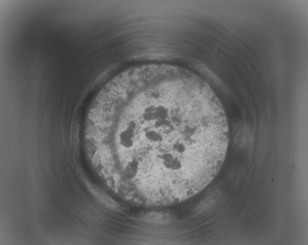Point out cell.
I'll return each mask as SVG.
<instances>
[{
	"mask_svg": "<svg viewBox=\"0 0 308 245\" xmlns=\"http://www.w3.org/2000/svg\"><path fill=\"white\" fill-rule=\"evenodd\" d=\"M96 116L128 152L124 176L151 191L208 185L225 158L223 107L204 80L182 68L156 64L125 70L100 93Z\"/></svg>",
	"mask_w": 308,
	"mask_h": 245,
	"instance_id": "cell-1",
	"label": "cell"
},
{
	"mask_svg": "<svg viewBox=\"0 0 308 245\" xmlns=\"http://www.w3.org/2000/svg\"><path fill=\"white\" fill-rule=\"evenodd\" d=\"M88 188L94 196L103 205L113 210L117 209L119 204L97 187L88 185Z\"/></svg>",
	"mask_w": 308,
	"mask_h": 245,
	"instance_id": "cell-2",
	"label": "cell"
},
{
	"mask_svg": "<svg viewBox=\"0 0 308 245\" xmlns=\"http://www.w3.org/2000/svg\"><path fill=\"white\" fill-rule=\"evenodd\" d=\"M147 219L152 222L160 223L167 219V216L164 214L151 213L148 215Z\"/></svg>",
	"mask_w": 308,
	"mask_h": 245,
	"instance_id": "cell-3",
	"label": "cell"
}]
</instances>
